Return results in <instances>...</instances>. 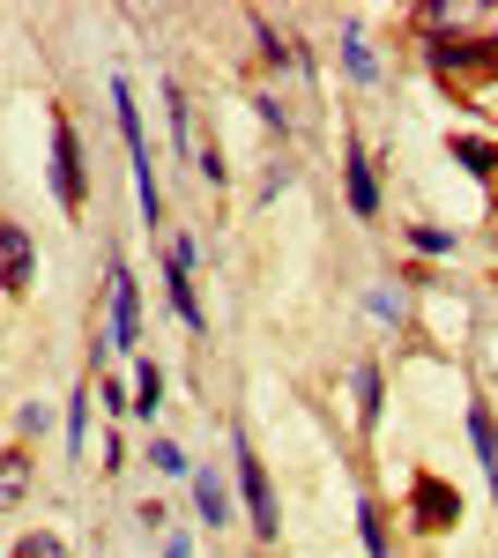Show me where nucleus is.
<instances>
[{"instance_id":"nucleus-1","label":"nucleus","mask_w":498,"mask_h":558,"mask_svg":"<svg viewBox=\"0 0 498 558\" xmlns=\"http://www.w3.org/2000/svg\"><path fill=\"white\" fill-rule=\"evenodd\" d=\"M112 112H120V134H126V172H134V194H142V223L157 231L165 223V202H157V165H149V134H142V105H134V89L112 75Z\"/></svg>"},{"instance_id":"nucleus-2","label":"nucleus","mask_w":498,"mask_h":558,"mask_svg":"<svg viewBox=\"0 0 498 558\" xmlns=\"http://www.w3.org/2000/svg\"><path fill=\"white\" fill-rule=\"evenodd\" d=\"M231 462H239V492H246L253 536H260V544H276V529H283V507H276V492H268V470L253 462V439H246V432H231Z\"/></svg>"},{"instance_id":"nucleus-3","label":"nucleus","mask_w":498,"mask_h":558,"mask_svg":"<svg viewBox=\"0 0 498 558\" xmlns=\"http://www.w3.org/2000/svg\"><path fill=\"white\" fill-rule=\"evenodd\" d=\"M142 343V291H134V268L112 260V305H105V350H134Z\"/></svg>"},{"instance_id":"nucleus-4","label":"nucleus","mask_w":498,"mask_h":558,"mask_svg":"<svg viewBox=\"0 0 498 558\" xmlns=\"http://www.w3.org/2000/svg\"><path fill=\"white\" fill-rule=\"evenodd\" d=\"M165 291H171V305H179V320L202 336L208 313H202V299H194V239H171L165 246Z\"/></svg>"},{"instance_id":"nucleus-5","label":"nucleus","mask_w":498,"mask_h":558,"mask_svg":"<svg viewBox=\"0 0 498 558\" xmlns=\"http://www.w3.org/2000/svg\"><path fill=\"white\" fill-rule=\"evenodd\" d=\"M83 142L68 120H52V194H60V209H83Z\"/></svg>"},{"instance_id":"nucleus-6","label":"nucleus","mask_w":498,"mask_h":558,"mask_svg":"<svg viewBox=\"0 0 498 558\" xmlns=\"http://www.w3.org/2000/svg\"><path fill=\"white\" fill-rule=\"evenodd\" d=\"M31 276H38V246H31V231L0 216V291H8V299H23V291H31Z\"/></svg>"},{"instance_id":"nucleus-7","label":"nucleus","mask_w":498,"mask_h":558,"mask_svg":"<svg viewBox=\"0 0 498 558\" xmlns=\"http://www.w3.org/2000/svg\"><path fill=\"white\" fill-rule=\"evenodd\" d=\"M410 521H416V529H454V521H461V492H454V484H439V476H416V484H410Z\"/></svg>"},{"instance_id":"nucleus-8","label":"nucleus","mask_w":498,"mask_h":558,"mask_svg":"<svg viewBox=\"0 0 498 558\" xmlns=\"http://www.w3.org/2000/svg\"><path fill=\"white\" fill-rule=\"evenodd\" d=\"M342 179H350V209L357 216H379V179H373V157L350 142V165H342Z\"/></svg>"},{"instance_id":"nucleus-9","label":"nucleus","mask_w":498,"mask_h":558,"mask_svg":"<svg viewBox=\"0 0 498 558\" xmlns=\"http://www.w3.org/2000/svg\"><path fill=\"white\" fill-rule=\"evenodd\" d=\"M31 492V454L23 447H0V514H15Z\"/></svg>"},{"instance_id":"nucleus-10","label":"nucleus","mask_w":498,"mask_h":558,"mask_svg":"<svg viewBox=\"0 0 498 558\" xmlns=\"http://www.w3.org/2000/svg\"><path fill=\"white\" fill-rule=\"evenodd\" d=\"M194 514H202L208 529L231 521V492H223V476H216V470H194Z\"/></svg>"},{"instance_id":"nucleus-11","label":"nucleus","mask_w":498,"mask_h":558,"mask_svg":"<svg viewBox=\"0 0 498 558\" xmlns=\"http://www.w3.org/2000/svg\"><path fill=\"white\" fill-rule=\"evenodd\" d=\"M157 410H165V373L142 357V365H134V410H126V417H149V425H157Z\"/></svg>"},{"instance_id":"nucleus-12","label":"nucleus","mask_w":498,"mask_h":558,"mask_svg":"<svg viewBox=\"0 0 498 558\" xmlns=\"http://www.w3.org/2000/svg\"><path fill=\"white\" fill-rule=\"evenodd\" d=\"M484 60V38H439L432 45V68L439 75H461V68H476Z\"/></svg>"},{"instance_id":"nucleus-13","label":"nucleus","mask_w":498,"mask_h":558,"mask_svg":"<svg viewBox=\"0 0 498 558\" xmlns=\"http://www.w3.org/2000/svg\"><path fill=\"white\" fill-rule=\"evenodd\" d=\"M357 536H365V558H394V544H387V514H379V499H357Z\"/></svg>"},{"instance_id":"nucleus-14","label":"nucleus","mask_w":498,"mask_h":558,"mask_svg":"<svg viewBox=\"0 0 498 558\" xmlns=\"http://www.w3.org/2000/svg\"><path fill=\"white\" fill-rule=\"evenodd\" d=\"M342 60H350V75H357V83H373V75H379V60H373V45H365L357 23H342Z\"/></svg>"},{"instance_id":"nucleus-15","label":"nucleus","mask_w":498,"mask_h":558,"mask_svg":"<svg viewBox=\"0 0 498 558\" xmlns=\"http://www.w3.org/2000/svg\"><path fill=\"white\" fill-rule=\"evenodd\" d=\"M469 439H476V462H484V476H498V425H491V410H469Z\"/></svg>"},{"instance_id":"nucleus-16","label":"nucleus","mask_w":498,"mask_h":558,"mask_svg":"<svg viewBox=\"0 0 498 558\" xmlns=\"http://www.w3.org/2000/svg\"><path fill=\"white\" fill-rule=\"evenodd\" d=\"M357 425L379 432V365H373V357L357 365Z\"/></svg>"},{"instance_id":"nucleus-17","label":"nucleus","mask_w":498,"mask_h":558,"mask_svg":"<svg viewBox=\"0 0 498 558\" xmlns=\"http://www.w3.org/2000/svg\"><path fill=\"white\" fill-rule=\"evenodd\" d=\"M410 246L424 260H447V254H454V231H439V223H410Z\"/></svg>"},{"instance_id":"nucleus-18","label":"nucleus","mask_w":498,"mask_h":558,"mask_svg":"<svg viewBox=\"0 0 498 558\" xmlns=\"http://www.w3.org/2000/svg\"><path fill=\"white\" fill-rule=\"evenodd\" d=\"M149 462H157V470H165V476H194V462H186V454H179V447H171L165 432H157V439H149Z\"/></svg>"},{"instance_id":"nucleus-19","label":"nucleus","mask_w":498,"mask_h":558,"mask_svg":"<svg viewBox=\"0 0 498 558\" xmlns=\"http://www.w3.org/2000/svg\"><path fill=\"white\" fill-rule=\"evenodd\" d=\"M8 558H68V544H60L52 529H38V536H23V544H15Z\"/></svg>"},{"instance_id":"nucleus-20","label":"nucleus","mask_w":498,"mask_h":558,"mask_svg":"<svg viewBox=\"0 0 498 558\" xmlns=\"http://www.w3.org/2000/svg\"><path fill=\"white\" fill-rule=\"evenodd\" d=\"M454 165H469V172H498V149L491 142H454Z\"/></svg>"},{"instance_id":"nucleus-21","label":"nucleus","mask_w":498,"mask_h":558,"mask_svg":"<svg viewBox=\"0 0 498 558\" xmlns=\"http://www.w3.org/2000/svg\"><path fill=\"white\" fill-rule=\"evenodd\" d=\"M83 402H89V395H75V402H68V447H75V454H83Z\"/></svg>"}]
</instances>
